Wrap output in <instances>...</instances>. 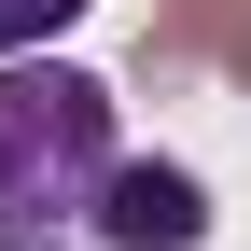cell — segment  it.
Here are the masks:
<instances>
[{
  "mask_svg": "<svg viewBox=\"0 0 251 251\" xmlns=\"http://www.w3.org/2000/svg\"><path fill=\"white\" fill-rule=\"evenodd\" d=\"M84 224H98L112 251H196V237H209V196H196L181 168H153V153H140V168L112 153V181H98V209H84Z\"/></svg>",
  "mask_w": 251,
  "mask_h": 251,
  "instance_id": "2",
  "label": "cell"
},
{
  "mask_svg": "<svg viewBox=\"0 0 251 251\" xmlns=\"http://www.w3.org/2000/svg\"><path fill=\"white\" fill-rule=\"evenodd\" d=\"M70 14H84V0H0V56H28L42 28H70Z\"/></svg>",
  "mask_w": 251,
  "mask_h": 251,
  "instance_id": "4",
  "label": "cell"
},
{
  "mask_svg": "<svg viewBox=\"0 0 251 251\" xmlns=\"http://www.w3.org/2000/svg\"><path fill=\"white\" fill-rule=\"evenodd\" d=\"M0 251H56V237H0Z\"/></svg>",
  "mask_w": 251,
  "mask_h": 251,
  "instance_id": "5",
  "label": "cell"
},
{
  "mask_svg": "<svg viewBox=\"0 0 251 251\" xmlns=\"http://www.w3.org/2000/svg\"><path fill=\"white\" fill-rule=\"evenodd\" d=\"M237 70L251 84V0H153V28H140V70Z\"/></svg>",
  "mask_w": 251,
  "mask_h": 251,
  "instance_id": "3",
  "label": "cell"
},
{
  "mask_svg": "<svg viewBox=\"0 0 251 251\" xmlns=\"http://www.w3.org/2000/svg\"><path fill=\"white\" fill-rule=\"evenodd\" d=\"M112 181V84L84 70H0V237H56L84 224Z\"/></svg>",
  "mask_w": 251,
  "mask_h": 251,
  "instance_id": "1",
  "label": "cell"
}]
</instances>
